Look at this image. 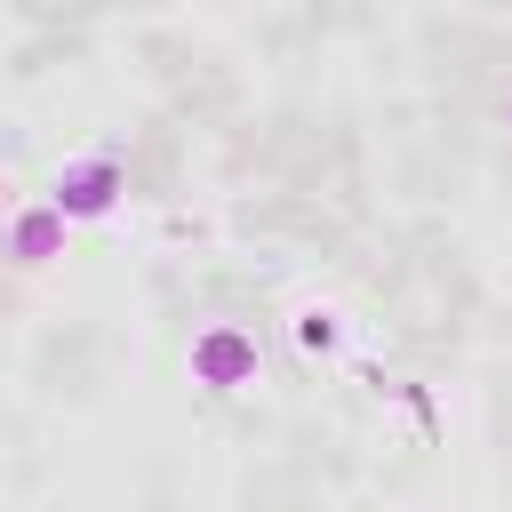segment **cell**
<instances>
[{
    "instance_id": "1",
    "label": "cell",
    "mask_w": 512,
    "mask_h": 512,
    "mask_svg": "<svg viewBox=\"0 0 512 512\" xmlns=\"http://www.w3.org/2000/svg\"><path fill=\"white\" fill-rule=\"evenodd\" d=\"M120 192H128V176H120L112 152H72V160L56 168V184H48V200H56L64 224H104V216L120 208Z\"/></svg>"
},
{
    "instance_id": "2",
    "label": "cell",
    "mask_w": 512,
    "mask_h": 512,
    "mask_svg": "<svg viewBox=\"0 0 512 512\" xmlns=\"http://www.w3.org/2000/svg\"><path fill=\"white\" fill-rule=\"evenodd\" d=\"M192 384H208V392H240V384H256V336H248L240 320L200 328V336H192Z\"/></svg>"
},
{
    "instance_id": "3",
    "label": "cell",
    "mask_w": 512,
    "mask_h": 512,
    "mask_svg": "<svg viewBox=\"0 0 512 512\" xmlns=\"http://www.w3.org/2000/svg\"><path fill=\"white\" fill-rule=\"evenodd\" d=\"M8 256H16V264H48V256H64V216H56V200L16 208V224H8Z\"/></svg>"
},
{
    "instance_id": "4",
    "label": "cell",
    "mask_w": 512,
    "mask_h": 512,
    "mask_svg": "<svg viewBox=\"0 0 512 512\" xmlns=\"http://www.w3.org/2000/svg\"><path fill=\"white\" fill-rule=\"evenodd\" d=\"M344 336H352V328H344V312H328V304H304V312H296V344H304L312 360L344 352Z\"/></svg>"
},
{
    "instance_id": "5",
    "label": "cell",
    "mask_w": 512,
    "mask_h": 512,
    "mask_svg": "<svg viewBox=\"0 0 512 512\" xmlns=\"http://www.w3.org/2000/svg\"><path fill=\"white\" fill-rule=\"evenodd\" d=\"M504 120H512V104H504Z\"/></svg>"
}]
</instances>
